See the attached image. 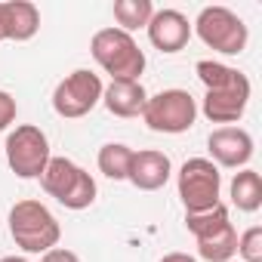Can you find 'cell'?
I'll list each match as a JSON object with an SVG mask.
<instances>
[{
	"instance_id": "obj_17",
	"label": "cell",
	"mask_w": 262,
	"mask_h": 262,
	"mask_svg": "<svg viewBox=\"0 0 262 262\" xmlns=\"http://www.w3.org/2000/svg\"><path fill=\"white\" fill-rule=\"evenodd\" d=\"M194 71H198V80L207 86V93L228 90V86H237L241 80H247V74H244V71H237V68H228V65H222V62H213V59H201V62L194 65Z\"/></svg>"
},
{
	"instance_id": "obj_21",
	"label": "cell",
	"mask_w": 262,
	"mask_h": 262,
	"mask_svg": "<svg viewBox=\"0 0 262 262\" xmlns=\"http://www.w3.org/2000/svg\"><path fill=\"white\" fill-rule=\"evenodd\" d=\"M237 256L244 262H262V228L253 225L237 237Z\"/></svg>"
},
{
	"instance_id": "obj_18",
	"label": "cell",
	"mask_w": 262,
	"mask_h": 262,
	"mask_svg": "<svg viewBox=\"0 0 262 262\" xmlns=\"http://www.w3.org/2000/svg\"><path fill=\"white\" fill-rule=\"evenodd\" d=\"M129 161H133V148L123 145V142H108V145H102V148H99V158H96L99 173L108 176V179H114V182H123V179H126Z\"/></svg>"
},
{
	"instance_id": "obj_5",
	"label": "cell",
	"mask_w": 262,
	"mask_h": 262,
	"mask_svg": "<svg viewBox=\"0 0 262 262\" xmlns=\"http://www.w3.org/2000/svg\"><path fill=\"white\" fill-rule=\"evenodd\" d=\"M142 120L155 133L179 136L194 126L198 120V102L188 90H161L158 96H148L142 108Z\"/></svg>"
},
{
	"instance_id": "obj_26",
	"label": "cell",
	"mask_w": 262,
	"mask_h": 262,
	"mask_svg": "<svg viewBox=\"0 0 262 262\" xmlns=\"http://www.w3.org/2000/svg\"><path fill=\"white\" fill-rule=\"evenodd\" d=\"M0 43H4V31H0Z\"/></svg>"
},
{
	"instance_id": "obj_12",
	"label": "cell",
	"mask_w": 262,
	"mask_h": 262,
	"mask_svg": "<svg viewBox=\"0 0 262 262\" xmlns=\"http://www.w3.org/2000/svg\"><path fill=\"white\" fill-rule=\"evenodd\" d=\"M247 102H250V80H241L237 86L207 93L201 111H204V117L210 123H234V120L244 117Z\"/></svg>"
},
{
	"instance_id": "obj_11",
	"label": "cell",
	"mask_w": 262,
	"mask_h": 262,
	"mask_svg": "<svg viewBox=\"0 0 262 262\" xmlns=\"http://www.w3.org/2000/svg\"><path fill=\"white\" fill-rule=\"evenodd\" d=\"M170 173H173V164H170V158L164 151L142 148V151H133L126 182H133L139 191H158V188H164L170 182Z\"/></svg>"
},
{
	"instance_id": "obj_23",
	"label": "cell",
	"mask_w": 262,
	"mask_h": 262,
	"mask_svg": "<svg viewBox=\"0 0 262 262\" xmlns=\"http://www.w3.org/2000/svg\"><path fill=\"white\" fill-rule=\"evenodd\" d=\"M40 262H80V256L74 250H65V247H53L50 253L40 256Z\"/></svg>"
},
{
	"instance_id": "obj_22",
	"label": "cell",
	"mask_w": 262,
	"mask_h": 262,
	"mask_svg": "<svg viewBox=\"0 0 262 262\" xmlns=\"http://www.w3.org/2000/svg\"><path fill=\"white\" fill-rule=\"evenodd\" d=\"M16 99L7 93V90H0V129H7L13 120H16Z\"/></svg>"
},
{
	"instance_id": "obj_25",
	"label": "cell",
	"mask_w": 262,
	"mask_h": 262,
	"mask_svg": "<svg viewBox=\"0 0 262 262\" xmlns=\"http://www.w3.org/2000/svg\"><path fill=\"white\" fill-rule=\"evenodd\" d=\"M0 262H28V259H25V256H4Z\"/></svg>"
},
{
	"instance_id": "obj_13",
	"label": "cell",
	"mask_w": 262,
	"mask_h": 262,
	"mask_svg": "<svg viewBox=\"0 0 262 262\" xmlns=\"http://www.w3.org/2000/svg\"><path fill=\"white\" fill-rule=\"evenodd\" d=\"M0 31H4V40H31L40 31V10L28 0H7L0 4Z\"/></svg>"
},
{
	"instance_id": "obj_15",
	"label": "cell",
	"mask_w": 262,
	"mask_h": 262,
	"mask_svg": "<svg viewBox=\"0 0 262 262\" xmlns=\"http://www.w3.org/2000/svg\"><path fill=\"white\" fill-rule=\"evenodd\" d=\"M231 204L241 213H256L262 207V179L256 170H241L231 179Z\"/></svg>"
},
{
	"instance_id": "obj_24",
	"label": "cell",
	"mask_w": 262,
	"mask_h": 262,
	"mask_svg": "<svg viewBox=\"0 0 262 262\" xmlns=\"http://www.w3.org/2000/svg\"><path fill=\"white\" fill-rule=\"evenodd\" d=\"M161 262H198L194 256H188V253H167Z\"/></svg>"
},
{
	"instance_id": "obj_14",
	"label": "cell",
	"mask_w": 262,
	"mask_h": 262,
	"mask_svg": "<svg viewBox=\"0 0 262 262\" xmlns=\"http://www.w3.org/2000/svg\"><path fill=\"white\" fill-rule=\"evenodd\" d=\"M102 102L114 117H139L148 102V93L142 80H111L102 90Z\"/></svg>"
},
{
	"instance_id": "obj_3",
	"label": "cell",
	"mask_w": 262,
	"mask_h": 262,
	"mask_svg": "<svg viewBox=\"0 0 262 262\" xmlns=\"http://www.w3.org/2000/svg\"><path fill=\"white\" fill-rule=\"evenodd\" d=\"M40 185L50 198H56L68 210H86L96 201V179L68 158H50L47 170L40 173Z\"/></svg>"
},
{
	"instance_id": "obj_6",
	"label": "cell",
	"mask_w": 262,
	"mask_h": 262,
	"mask_svg": "<svg viewBox=\"0 0 262 262\" xmlns=\"http://www.w3.org/2000/svg\"><path fill=\"white\" fill-rule=\"evenodd\" d=\"M179 198H182V207L185 213H204V210H213L219 201V191H222V173L219 167L210 161V158H191L179 167Z\"/></svg>"
},
{
	"instance_id": "obj_10",
	"label": "cell",
	"mask_w": 262,
	"mask_h": 262,
	"mask_svg": "<svg viewBox=\"0 0 262 262\" xmlns=\"http://www.w3.org/2000/svg\"><path fill=\"white\" fill-rule=\"evenodd\" d=\"M145 31H148L151 47L161 50V53H179L191 40V22L179 10H155Z\"/></svg>"
},
{
	"instance_id": "obj_2",
	"label": "cell",
	"mask_w": 262,
	"mask_h": 262,
	"mask_svg": "<svg viewBox=\"0 0 262 262\" xmlns=\"http://www.w3.org/2000/svg\"><path fill=\"white\" fill-rule=\"evenodd\" d=\"M90 53L96 65L111 74V80H139L145 71V53L133 40V34H126L120 28H102L90 40Z\"/></svg>"
},
{
	"instance_id": "obj_7",
	"label": "cell",
	"mask_w": 262,
	"mask_h": 262,
	"mask_svg": "<svg viewBox=\"0 0 262 262\" xmlns=\"http://www.w3.org/2000/svg\"><path fill=\"white\" fill-rule=\"evenodd\" d=\"M7 164L19 179H40V173L50 164V139L40 126L34 123H19L7 136Z\"/></svg>"
},
{
	"instance_id": "obj_1",
	"label": "cell",
	"mask_w": 262,
	"mask_h": 262,
	"mask_svg": "<svg viewBox=\"0 0 262 262\" xmlns=\"http://www.w3.org/2000/svg\"><path fill=\"white\" fill-rule=\"evenodd\" d=\"M7 225H10V237L25 253H40L43 256L53 247H59V237H62L59 219L40 201H19V204H13V210L7 216Z\"/></svg>"
},
{
	"instance_id": "obj_20",
	"label": "cell",
	"mask_w": 262,
	"mask_h": 262,
	"mask_svg": "<svg viewBox=\"0 0 262 262\" xmlns=\"http://www.w3.org/2000/svg\"><path fill=\"white\" fill-rule=\"evenodd\" d=\"M225 222H228V207H225V204H216L213 210H204V213H185V225H188V231L194 234V241H198V237H207V234H213V231H219Z\"/></svg>"
},
{
	"instance_id": "obj_9",
	"label": "cell",
	"mask_w": 262,
	"mask_h": 262,
	"mask_svg": "<svg viewBox=\"0 0 262 262\" xmlns=\"http://www.w3.org/2000/svg\"><path fill=\"white\" fill-rule=\"evenodd\" d=\"M207 148H210V161L216 167L244 170L253 158V136L244 126H219L210 133Z\"/></svg>"
},
{
	"instance_id": "obj_8",
	"label": "cell",
	"mask_w": 262,
	"mask_h": 262,
	"mask_svg": "<svg viewBox=\"0 0 262 262\" xmlns=\"http://www.w3.org/2000/svg\"><path fill=\"white\" fill-rule=\"evenodd\" d=\"M102 90L105 86H102L99 74H93L86 68H77L65 80L56 83V90H53V108H56L59 117H68V120L83 117V114H90L102 102Z\"/></svg>"
},
{
	"instance_id": "obj_16",
	"label": "cell",
	"mask_w": 262,
	"mask_h": 262,
	"mask_svg": "<svg viewBox=\"0 0 262 262\" xmlns=\"http://www.w3.org/2000/svg\"><path fill=\"white\" fill-rule=\"evenodd\" d=\"M234 253H237V231L231 222H225L219 231L207 237H198V256L207 262H228Z\"/></svg>"
},
{
	"instance_id": "obj_4",
	"label": "cell",
	"mask_w": 262,
	"mask_h": 262,
	"mask_svg": "<svg viewBox=\"0 0 262 262\" xmlns=\"http://www.w3.org/2000/svg\"><path fill=\"white\" fill-rule=\"evenodd\" d=\"M191 31L216 53L222 56H241L247 50V40H250V28L247 22L228 10V7H204L191 25Z\"/></svg>"
},
{
	"instance_id": "obj_19",
	"label": "cell",
	"mask_w": 262,
	"mask_h": 262,
	"mask_svg": "<svg viewBox=\"0 0 262 262\" xmlns=\"http://www.w3.org/2000/svg\"><path fill=\"white\" fill-rule=\"evenodd\" d=\"M155 16V7L151 0H114V19L120 25V31H136V28H145Z\"/></svg>"
}]
</instances>
